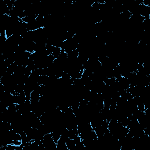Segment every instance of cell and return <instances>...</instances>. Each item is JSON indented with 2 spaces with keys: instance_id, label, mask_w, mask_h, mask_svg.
Listing matches in <instances>:
<instances>
[{
  "instance_id": "obj_1",
  "label": "cell",
  "mask_w": 150,
  "mask_h": 150,
  "mask_svg": "<svg viewBox=\"0 0 150 150\" xmlns=\"http://www.w3.org/2000/svg\"><path fill=\"white\" fill-rule=\"evenodd\" d=\"M61 52H62V48H61L54 46L53 48L51 55H52L53 56H54L55 58H58L59 56H60Z\"/></svg>"
}]
</instances>
